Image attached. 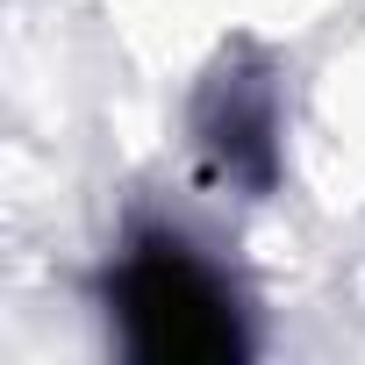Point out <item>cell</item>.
Segmentation results:
<instances>
[{
  "instance_id": "1",
  "label": "cell",
  "mask_w": 365,
  "mask_h": 365,
  "mask_svg": "<svg viewBox=\"0 0 365 365\" xmlns=\"http://www.w3.org/2000/svg\"><path fill=\"white\" fill-rule=\"evenodd\" d=\"M115 315H122L129 351L158 358V365H215V358L244 351L237 308L215 287V272L187 244H165V237L129 251V265L115 279Z\"/></svg>"
}]
</instances>
